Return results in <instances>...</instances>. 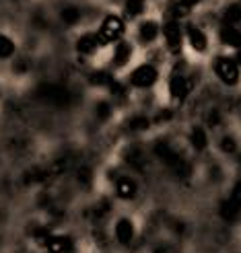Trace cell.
Returning <instances> with one entry per match:
<instances>
[{"label": "cell", "instance_id": "44dd1931", "mask_svg": "<svg viewBox=\"0 0 241 253\" xmlns=\"http://www.w3.org/2000/svg\"><path fill=\"white\" fill-rule=\"evenodd\" d=\"M221 146H223L225 153H233V150H235V140H233V138H223Z\"/></svg>", "mask_w": 241, "mask_h": 253}, {"label": "cell", "instance_id": "4fadbf2b", "mask_svg": "<svg viewBox=\"0 0 241 253\" xmlns=\"http://www.w3.org/2000/svg\"><path fill=\"white\" fill-rule=\"evenodd\" d=\"M143 10H145L143 0H126V15H128V17L143 15Z\"/></svg>", "mask_w": 241, "mask_h": 253}, {"label": "cell", "instance_id": "ba28073f", "mask_svg": "<svg viewBox=\"0 0 241 253\" xmlns=\"http://www.w3.org/2000/svg\"><path fill=\"white\" fill-rule=\"evenodd\" d=\"M188 40H190V43H192V47L196 49V52H204L206 49V35L202 33L198 27H194V25L188 27Z\"/></svg>", "mask_w": 241, "mask_h": 253}, {"label": "cell", "instance_id": "7402d4cb", "mask_svg": "<svg viewBox=\"0 0 241 253\" xmlns=\"http://www.w3.org/2000/svg\"><path fill=\"white\" fill-rule=\"evenodd\" d=\"M167 120H171V111H169V109L161 111L159 116H157V122H167Z\"/></svg>", "mask_w": 241, "mask_h": 253}, {"label": "cell", "instance_id": "ffe728a7", "mask_svg": "<svg viewBox=\"0 0 241 253\" xmlns=\"http://www.w3.org/2000/svg\"><path fill=\"white\" fill-rule=\"evenodd\" d=\"M109 105L107 103H97V107H95V113H97V118L99 120H107L109 118Z\"/></svg>", "mask_w": 241, "mask_h": 253}, {"label": "cell", "instance_id": "d4e9b609", "mask_svg": "<svg viewBox=\"0 0 241 253\" xmlns=\"http://www.w3.org/2000/svg\"><path fill=\"white\" fill-rule=\"evenodd\" d=\"M237 66H241V49H239V54H237Z\"/></svg>", "mask_w": 241, "mask_h": 253}, {"label": "cell", "instance_id": "d6986e66", "mask_svg": "<svg viewBox=\"0 0 241 253\" xmlns=\"http://www.w3.org/2000/svg\"><path fill=\"white\" fill-rule=\"evenodd\" d=\"M128 126H130V130H146V128H148V120L143 118V116H138V118L130 120Z\"/></svg>", "mask_w": 241, "mask_h": 253}, {"label": "cell", "instance_id": "cb8c5ba5", "mask_svg": "<svg viewBox=\"0 0 241 253\" xmlns=\"http://www.w3.org/2000/svg\"><path fill=\"white\" fill-rule=\"evenodd\" d=\"M196 2H198V0H184L186 6H192V4H196Z\"/></svg>", "mask_w": 241, "mask_h": 253}, {"label": "cell", "instance_id": "5b68a950", "mask_svg": "<svg viewBox=\"0 0 241 253\" xmlns=\"http://www.w3.org/2000/svg\"><path fill=\"white\" fill-rule=\"evenodd\" d=\"M165 33V40H167V45L171 52H180L182 49V29L175 21H167V25L163 27Z\"/></svg>", "mask_w": 241, "mask_h": 253}, {"label": "cell", "instance_id": "8992f818", "mask_svg": "<svg viewBox=\"0 0 241 253\" xmlns=\"http://www.w3.org/2000/svg\"><path fill=\"white\" fill-rule=\"evenodd\" d=\"M190 88H192V83H190L188 79L180 77V74H175V77H171L169 81V91L175 99H186V95L190 93Z\"/></svg>", "mask_w": 241, "mask_h": 253}, {"label": "cell", "instance_id": "30bf717a", "mask_svg": "<svg viewBox=\"0 0 241 253\" xmlns=\"http://www.w3.org/2000/svg\"><path fill=\"white\" fill-rule=\"evenodd\" d=\"M138 33H141V42H143V43H150V42H153L155 37L159 35V27H157V23L146 21V23L141 25Z\"/></svg>", "mask_w": 241, "mask_h": 253}, {"label": "cell", "instance_id": "603a6c76", "mask_svg": "<svg viewBox=\"0 0 241 253\" xmlns=\"http://www.w3.org/2000/svg\"><path fill=\"white\" fill-rule=\"evenodd\" d=\"M208 122H210L212 126L217 124V122H219V113H217V111H212V113H210V118H208Z\"/></svg>", "mask_w": 241, "mask_h": 253}, {"label": "cell", "instance_id": "7c38bea8", "mask_svg": "<svg viewBox=\"0 0 241 253\" xmlns=\"http://www.w3.org/2000/svg\"><path fill=\"white\" fill-rule=\"evenodd\" d=\"M223 19H225V25H227V27H235V25H239V23H241V4H231V6H227Z\"/></svg>", "mask_w": 241, "mask_h": 253}, {"label": "cell", "instance_id": "52a82bcc", "mask_svg": "<svg viewBox=\"0 0 241 253\" xmlns=\"http://www.w3.org/2000/svg\"><path fill=\"white\" fill-rule=\"evenodd\" d=\"M99 45H101L99 35H95V33H87V35H83L81 40L77 42V49L81 54H93Z\"/></svg>", "mask_w": 241, "mask_h": 253}, {"label": "cell", "instance_id": "9c48e42d", "mask_svg": "<svg viewBox=\"0 0 241 253\" xmlns=\"http://www.w3.org/2000/svg\"><path fill=\"white\" fill-rule=\"evenodd\" d=\"M221 40H223V43H227V45H231V47H239L241 49V31L237 29V27H225L221 29Z\"/></svg>", "mask_w": 241, "mask_h": 253}, {"label": "cell", "instance_id": "9a60e30c", "mask_svg": "<svg viewBox=\"0 0 241 253\" xmlns=\"http://www.w3.org/2000/svg\"><path fill=\"white\" fill-rule=\"evenodd\" d=\"M15 52V43H12L6 35H0V58H8Z\"/></svg>", "mask_w": 241, "mask_h": 253}, {"label": "cell", "instance_id": "8fae6325", "mask_svg": "<svg viewBox=\"0 0 241 253\" xmlns=\"http://www.w3.org/2000/svg\"><path fill=\"white\" fill-rule=\"evenodd\" d=\"M130 56H132V45L126 43V42H122V43L116 47V54H113V64H116V66H124L126 62L130 60Z\"/></svg>", "mask_w": 241, "mask_h": 253}, {"label": "cell", "instance_id": "5bb4252c", "mask_svg": "<svg viewBox=\"0 0 241 253\" xmlns=\"http://www.w3.org/2000/svg\"><path fill=\"white\" fill-rule=\"evenodd\" d=\"M134 192H136L134 181H130V179H120V183H118V194H120L122 198H130V196H134Z\"/></svg>", "mask_w": 241, "mask_h": 253}, {"label": "cell", "instance_id": "277c9868", "mask_svg": "<svg viewBox=\"0 0 241 253\" xmlns=\"http://www.w3.org/2000/svg\"><path fill=\"white\" fill-rule=\"evenodd\" d=\"M130 83L138 88H146V86H153L157 83V70L153 66H138L134 72H132V77H130Z\"/></svg>", "mask_w": 241, "mask_h": 253}, {"label": "cell", "instance_id": "7a4b0ae2", "mask_svg": "<svg viewBox=\"0 0 241 253\" xmlns=\"http://www.w3.org/2000/svg\"><path fill=\"white\" fill-rule=\"evenodd\" d=\"M37 95H40L44 101H48V103H54V105H68L70 101V95L64 86H58V84H44L40 91H37Z\"/></svg>", "mask_w": 241, "mask_h": 253}, {"label": "cell", "instance_id": "2e32d148", "mask_svg": "<svg viewBox=\"0 0 241 253\" xmlns=\"http://www.w3.org/2000/svg\"><path fill=\"white\" fill-rule=\"evenodd\" d=\"M81 19V10L79 8H74V6H68L62 10V21H64L66 25H72V23H77Z\"/></svg>", "mask_w": 241, "mask_h": 253}, {"label": "cell", "instance_id": "ac0fdd59", "mask_svg": "<svg viewBox=\"0 0 241 253\" xmlns=\"http://www.w3.org/2000/svg\"><path fill=\"white\" fill-rule=\"evenodd\" d=\"M89 81H91L93 84H111L113 83V79L109 77L107 72H95V74H91V77H89Z\"/></svg>", "mask_w": 241, "mask_h": 253}, {"label": "cell", "instance_id": "6da1fadb", "mask_svg": "<svg viewBox=\"0 0 241 253\" xmlns=\"http://www.w3.org/2000/svg\"><path fill=\"white\" fill-rule=\"evenodd\" d=\"M214 72L225 84H235L239 81V66L231 58H217L214 60Z\"/></svg>", "mask_w": 241, "mask_h": 253}, {"label": "cell", "instance_id": "3957f363", "mask_svg": "<svg viewBox=\"0 0 241 253\" xmlns=\"http://www.w3.org/2000/svg\"><path fill=\"white\" fill-rule=\"evenodd\" d=\"M124 33V23L118 19V17H105L103 25H101V31L97 33L99 35V42L101 43H107V42H113V40H118V37Z\"/></svg>", "mask_w": 241, "mask_h": 253}, {"label": "cell", "instance_id": "e0dca14e", "mask_svg": "<svg viewBox=\"0 0 241 253\" xmlns=\"http://www.w3.org/2000/svg\"><path fill=\"white\" fill-rule=\"evenodd\" d=\"M192 144H194L196 150H202L206 146V134H204V130H202V128H194V132H192Z\"/></svg>", "mask_w": 241, "mask_h": 253}]
</instances>
